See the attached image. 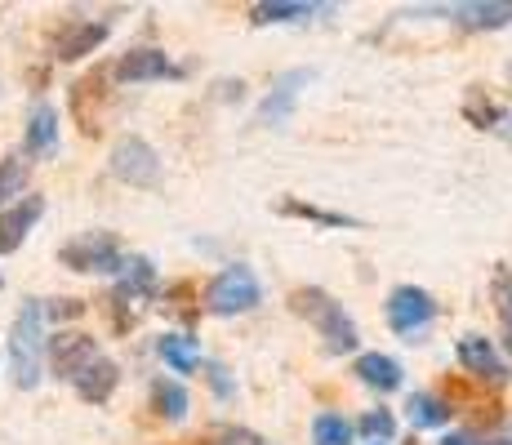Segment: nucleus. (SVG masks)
<instances>
[{
  "mask_svg": "<svg viewBox=\"0 0 512 445\" xmlns=\"http://www.w3.org/2000/svg\"><path fill=\"white\" fill-rule=\"evenodd\" d=\"M437 316V303H432L428 290H419V285H401V290H392L388 299V325L401 334V339L415 343V334L423 325Z\"/></svg>",
  "mask_w": 512,
  "mask_h": 445,
  "instance_id": "39448f33",
  "label": "nucleus"
},
{
  "mask_svg": "<svg viewBox=\"0 0 512 445\" xmlns=\"http://www.w3.org/2000/svg\"><path fill=\"white\" fill-rule=\"evenodd\" d=\"M147 285H152V263H147V259L121 263V299H130V294H143Z\"/></svg>",
  "mask_w": 512,
  "mask_h": 445,
  "instance_id": "4be33fe9",
  "label": "nucleus"
},
{
  "mask_svg": "<svg viewBox=\"0 0 512 445\" xmlns=\"http://www.w3.org/2000/svg\"><path fill=\"white\" fill-rule=\"evenodd\" d=\"M312 5H299V0H268V5H254V23H299L308 18Z\"/></svg>",
  "mask_w": 512,
  "mask_h": 445,
  "instance_id": "aec40b11",
  "label": "nucleus"
},
{
  "mask_svg": "<svg viewBox=\"0 0 512 445\" xmlns=\"http://www.w3.org/2000/svg\"><path fill=\"white\" fill-rule=\"evenodd\" d=\"M392 428H397V423H392V414L388 410H370L366 419H361V432H366V437H374V445H383L392 437Z\"/></svg>",
  "mask_w": 512,
  "mask_h": 445,
  "instance_id": "b1692460",
  "label": "nucleus"
},
{
  "mask_svg": "<svg viewBox=\"0 0 512 445\" xmlns=\"http://www.w3.org/2000/svg\"><path fill=\"white\" fill-rule=\"evenodd\" d=\"M63 263L72 272H121V245L112 232H85L81 241L63 245Z\"/></svg>",
  "mask_w": 512,
  "mask_h": 445,
  "instance_id": "20e7f679",
  "label": "nucleus"
},
{
  "mask_svg": "<svg viewBox=\"0 0 512 445\" xmlns=\"http://www.w3.org/2000/svg\"><path fill=\"white\" fill-rule=\"evenodd\" d=\"M112 174L134 187H152L161 178V156L143 143V138H121L112 152Z\"/></svg>",
  "mask_w": 512,
  "mask_h": 445,
  "instance_id": "423d86ee",
  "label": "nucleus"
},
{
  "mask_svg": "<svg viewBox=\"0 0 512 445\" xmlns=\"http://www.w3.org/2000/svg\"><path fill=\"white\" fill-rule=\"evenodd\" d=\"M508 348H512V343H508Z\"/></svg>",
  "mask_w": 512,
  "mask_h": 445,
  "instance_id": "c756f323",
  "label": "nucleus"
},
{
  "mask_svg": "<svg viewBox=\"0 0 512 445\" xmlns=\"http://www.w3.org/2000/svg\"><path fill=\"white\" fill-rule=\"evenodd\" d=\"M495 294H499V303H504V312L512 316V272H499V281H495Z\"/></svg>",
  "mask_w": 512,
  "mask_h": 445,
  "instance_id": "393cba45",
  "label": "nucleus"
},
{
  "mask_svg": "<svg viewBox=\"0 0 512 445\" xmlns=\"http://www.w3.org/2000/svg\"><path fill=\"white\" fill-rule=\"evenodd\" d=\"M312 437H317V445H352V423L343 414H321L312 423Z\"/></svg>",
  "mask_w": 512,
  "mask_h": 445,
  "instance_id": "412c9836",
  "label": "nucleus"
},
{
  "mask_svg": "<svg viewBox=\"0 0 512 445\" xmlns=\"http://www.w3.org/2000/svg\"><path fill=\"white\" fill-rule=\"evenodd\" d=\"M45 214V196H23L18 205H9L0 214V254H14L27 241V232L36 227V219Z\"/></svg>",
  "mask_w": 512,
  "mask_h": 445,
  "instance_id": "6e6552de",
  "label": "nucleus"
},
{
  "mask_svg": "<svg viewBox=\"0 0 512 445\" xmlns=\"http://www.w3.org/2000/svg\"><path fill=\"white\" fill-rule=\"evenodd\" d=\"M107 41V23H67L63 32L54 36V54L63 58V63H72V58H85V54H94L98 45Z\"/></svg>",
  "mask_w": 512,
  "mask_h": 445,
  "instance_id": "1a4fd4ad",
  "label": "nucleus"
},
{
  "mask_svg": "<svg viewBox=\"0 0 512 445\" xmlns=\"http://www.w3.org/2000/svg\"><path fill=\"white\" fill-rule=\"evenodd\" d=\"M357 374H361L366 388H379V392H397L401 388V365L392 361V356H383V352L357 356Z\"/></svg>",
  "mask_w": 512,
  "mask_h": 445,
  "instance_id": "ddd939ff",
  "label": "nucleus"
},
{
  "mask_svg": "<svg viewBox=\"0 0 512 445\" xmlns=\"http://www.w3.org/2000/svg\"><path fill=\"white\" fill-rule=\"evenodd\" d=\"M410 423H415V428H441V423L450 419V405L446 401H437V397H428V392H415V397H410Z\"/></svg>",
  "mask_w": 512,
  "mask_h": 445,
  "instance_id": "a211bd4d",
  "label": "nucleus"
},
{
  "mask_svg": "<svg viewBox=\"0 0 512 445\" xmlns=\"http://www.w3.org/2000/svg\"><path fill=\"white\" fill-rule=\"evenodd\" d=\"M116 379H121V370H116L112 361H103V356H98V361L85 365L72 383H76V392H81L85 401H107V397H112V388H116Z\"/></svg>",
  "mask_w": 512,
  "mask_h": 445,
  "instance_id": "4468645a",
  "label": "nucleus"
},
{
  "mask_svg": "<svg viewBox=\"0 0 512 445\" xmlns=\"http://www.w3.org/2000/svg\"><path fill=\"white\" fill-rule=\"evenodd\" d=\"M303 81H308L303 72H290V76H285V81L277 85V94H272L268 103L259 107V121H263V125H281L285 116H290V107H294V98H299V85H303Z\"/></svg>",
  "mask_w": 512,
  "mask_h": 445,
  "instance_id": "dca6fc26",
  "label": "nucleus"
},
{
  "mask_svg": "<svg viewBox=\"0 0 512 445\" xmlns=\"http://www.w3.org/2000/svg\"><path fill=\"white\" fill-rule=\"evenodd\" d=\"M219 445H259V437L254 432H223Z\"/></svg>",
  "mask_w": 512,
  "mask_h": 445,
  "instance_id": "bb28decb",
  "label": "nucleus"
},
{
  "mask_svg": "<svg viewBox=\"0 0 512 445\" xmlns=\"http://www.w3.org/2000/svg\"><path fill=\"white\" fill-rule=\"evenodd\" d=\"M41 312H49V316H54V321H58V316H81L85 308H81V303H76V299H58L54 308H41Z\"/></svg>",
  "mask_w": 512,
  "mask_h": 445,
  "instance_id": "a878e982",
  "label": "nucleus"
},
{
  "mask_svg": "<svg viewBox=\"0 0 512 445\" xmlns=\"http://www.w3.org/2000/svg\"><path fill=\"white\" fill-rule=\"evenodd\" d=\"M161 361L170 365L174 374H192L196 365H201L196 339H187V334H165V339H161Z\"/></svg>",
  "mask_w": 512,
  "mask_h": 445,
  "instance_id": "f3484780",
  "label": "nucleus"
},
{
  "mask_svg": "<svg viewBox=\"0 0 512 445\" xmlns=\"http://www.w3.org/2000/svg\"><path fill=\"white\" fill-rule=\"evenodd\" d=\"M27 183V161H18V156H9L5 165H0V201H9V196H18Z\"/></svg>",
  "mask_w": 512,
  "mask_h": 445,
  "instance_id": "5701e85b",
  "label": "nucleus"
},
{
  "mask_svg": "<svg viewBox=\"0 0 512 445\" xmlns=\"http://www.w3.org/2000/svg\"><path fill=\"white\" fill-rule=\"evenodd\" d=\"M263 299L259 290V276L250 272V267H223L219 276L210 281V290H205V308L214 316H236V312H250L254 303Z\"/></svg>",
  "mask_w": 512,
  "mask_h": 445,
  "instance_id": "f03ea898",
  "label": "nucleus"
},
{
  "mask_svg": "<svg viewBox=\"0 0 512 445\" xmlns=\"http://www.w3.org/2000/svg\"><path fill=\"white\" fill-rule=\"evenodd\" d=\"M210 383H214V388H219V392H232V383L223 379V370H219V365H210Z\"/></svg>",
  "mask_w": 512,
  "mask_h": 445,
  "instance_id": "cd10ccee",
  "label": "nucleus"
},
{
  "mask_svg": "<svg viewBox=\"0 0 512 445\" xmlns=\"http://www.w3.org/2000/svg\"><path fill=\"white\" fill-rule=\"evenodd\" d=\"M455 14V23L464 27H477V32H495V27H508L512 23V5H504V0H477V5H455L450 9Z\"/></svg>",
  "mask_w": 512,
  "mask_h": 445,
  "instance_id": "f8f14e48",
  "label": "nucleus"
},
{
  "mask_svg": "<svg viewBox=\"0 0 512 445\" xmlns=\"http://www.w3.org/2000/svg\"><path fill=\"white\" fill-rule=\"evenodd\" d=\"M441 445H472V441H468V437H446Z\"/></svg>",
  "mask_w": 512,
  "mask_h": 445,
  "instance_id": "c85d7f7f",
  "label": "nucleus"
},
{
  "mask_svg": "<svg viewBox=\"0 0 512 445\" xmlns=\"http://www.w3.org/2000/svg\"><path fill=\"white\" fill-rule=\"evenodd\" d=\"M94 361H98V343L90 334H58V339L49 343V365H54L58 379H76V374Z\"/></svg>",
  "mask_w": 512,
  "mask_h": 445,
  "instance_id": "0eeeda50",
  "label": "nucleus"
},
{
  "mask_svg": "<svg viewBox=\"0 0 512 445\" xmlns=\"http://www.w3.org/2000/svg\"><path fill=\"white\" fill-rule=\"evenodd\" d=\"M170 58L161 49H130V54L116 63V81H156V76H170Z\"/></svg>",
  "mask_w": 512,
  "mask_h": 445,
  "instance_id": "9b49d317",
  "label": "nucleus"
},
{
  "mask_svg": "<svg viewBox=\"0 0 512 445\" xmlns=\"http://www.w3.org/2000/svg\"><path fill=\"white\" fill-rule=\"evenodd\" d=\"M152 401H156V410L165 414V419H183L187 414V388L183 383H174V379H156L152 383Z\"/></svg>",
  "mask_w": 512,
  "mask_h": 445,
  "instance_id": "6ab92c4d",
  "label": "nucleus"
},
{
  "mask_svg": "<svg viewBox=\"0 0 512 445\" xmlns=\"http://www.w3.org/2000/svg\"><path fill=\"white\" fill-rule=\"evenodd\" d=\"M294 308L317 321V330L326 334V343L334 352H352V348H357V325H352V316L343 312L334 299H326L321 290H294Z\"/></svg>",
  "mask_w": 512,
  "mask_h": 445,
  "instance_id": "7ed1b4c3",
  "label": "nucleus"
},
{
  "mask_svg": "<svg viewBox=\"0 0 512 445\" xmlns=\"http://www.w3.org/2000/svg\"><path fill=\"white\" fill-rule=\"evenodd\" d=\"M41 303L27 299L23 312H18L14 321V334H9V374H14L18 388H36L41 383Z\"/></svg>",
  "mask_w": 512,
  "mask_h": 445,
  "instance_id": "f257e3e1",
  "label": "nucleus"
},
{
  "mask_svg": "<svg viewBox=\"0 0 512 445\" xmlns=\"http://www.w3.org/2000/svg\"><path fill=\"white\" fill-rule=\"evenodd\" d=\"M459 361L468 365L477 379H490V383H504L508 370L504 361L495 356V348H490V339H481V334H468V339H459Z\"/></svg>",
  "mask_w": 512,
  "mask_h": 445,
  "instance_id": "9d476101",
  "label": "nucleus"
},
{
  "mask_svg": "<svg viewBox=\"0 0 512 445\" xmlns=\"http://www.w3.org/2000/svg\"><path fill=\"white\" fill-rule=\"evenodd\" d=\"M58 147V112L49 103H41L27 121V152L32 156H49Z\"/></svg>",
  "mask_w": 512,
  "mask_h": 445,
  "instance_id": "2eb2a0df",
  "label": "nucleus"
}]
</instances>
